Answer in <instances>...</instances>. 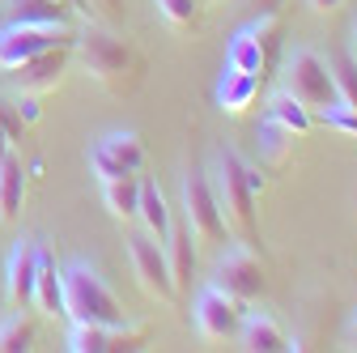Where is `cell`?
I'll use <instances>...</instances> for the list:
<instances>
[{"label":"cell","mask_w":357,"mask_h":353,"mask_svg":"<svg viewBox=\"0 0 357 353\" xmlns=\"http://www.w3.org/2000/svg\"><path fill=\"white\" fill-rule=\"evenodd\" d=\"M73 56L81 60V68L89 73V81H98L111 94H132L145 77V60L132 43L107 26L89 22L77 38H73Z\"/></svg>","instance_id":"cell-1"},{"label":"cell","mask_w":357,"mask_h":353,"mask_svg":"<svg viewBox=\"0 0 357 353\" xmlns=\"http://www.w3.org/2000/svg\"><path fill=\"white\" fill-rule=\"evenodd\" d=\"M306 5H310V13H336L344 0H306Z\"/></svg>","instance_id":"cell-30"},{"label":"cell","mask_w":357,"mask_h":353,"mask_svg":"<svg viewBox=\"0 0 357 353\" xmlns=\"http://www.w3.org/2000/svg\"><path fill=\"white\" fill-rule=\"evenodd\" d=\"M192 324L204 340H230L243 324V302L230 298L226 290H217L213 281L196 294V306H192Z\"/></svg>","instance_id":"cell-11"},{"label":"cell","mask_w":357,"mask_h":353,"mask_svg":"<svg viewBox=\"0 0 357 353\" xmlns=\"http://www.w3.org/2000/svg\"><path fill=\"white\" fill-rule=\"evenodd\" d=\"M208 183L221 209V222L226 230H234L243 243H255L259 226H255V192H264V174L255 166H247L230 145H221L208 170Z\"/></svg>","instance_id":"cell-2"},{"label":"cell","mask_w":357,"mask_h":353,"mask_svg":"<svg viewBox=\"0 0 357 353\" xmlns=\"http://www.w3.org/2000/svg\"><path fill=\"white\" fill-rule=\"evenodd\" d=\"M137 222L145 226L149 239L166 243V234H170V204H166V196H162V188H158L153 179L141 183V209H137Z\"/></svg>","instance_id":"cell-21"},{"label":"cell","mask_w":357,"mask_h":353,"mask_svg":"<svg viewBox=\"0 0 357 353\" xmlns=\"http://www.w3.org/2000/svg\"><path fill=\"white\" fill-rule=\"evenodd\" d=\"M22 200H26V170L9 153V158H0V217H5V222H17Z\"/></svg>","instance_id":"cell-22"},{"label":"cell","mask_w":357,"mask_h":353,"mask_svg":"<svg viewBox=\"0 0 357 353\" xmlns=\"http://www.w3.org/2000/svg\"><path fill=\"white\" fill-rule=\"evenodd\" d=\"M259 85H264V77H255V73H221V81H217V107L226 111V115H247V107L259 98Z\"/></svg>","instance_id":"cell-18"},{"label":"cell","mask_w":357,"mask_h":353,"mask_svg":"<svg viewBox=\"0 0 357 353\" xmlns=\"http://www.w3.org/2000/svg\"><path fill=\"white\" fill-rule=\"evenodd\" d=\"M141 170H145V141H141V132L115 128V132H102V137L89 145V174H94L98 183L123 179V174H141Z\"/></svg>","instance_id":"cell-5"},{"label":"cell","mask_w":357,"mask_h":353,"mask_svg":"<svg viewBox=\"0 0 357 353\" xmlns=\"http://www.w3.org/2000/svg\"><path fill=\"white\" fill-rule=\"evenodd\" d=\"M98 5H102L107 13H119V0H98Z\"/></svg>","instance_id":"cell-35"},{"label":"cell","mask_w":357,"mask_h":353,"mask_svg":"<svg viewBox=\"0 0 357 353\" xmlns=\"http://www.w3.org/2000/svg\"><path fill=\"white\" fill-rule=\"evenodd\" d=\"M30 306L43 311V315H52V320H64V281H60V269L47 255V247H38V273H34Z\"/></svg>","instance_id":"cell-16"},{"label":"cell","mask_w":357,"mask_h":353,"mask_svg":"<svg viewBox=\"0 0 357 353\" xmlns=\"http://www.w3.org/2000/svg\"><path fill=\"white\" fill-rule=\"evenodd\" d=\"M328 73H332V85H336V98H344L349 107H357V60L349 52H336L328 60Z\"/></svg>","instance_id":"cell-25"},{"label":"cell","mask_w":357,"mask_h":353,"mask_svg":"<svg viewBox=\"0 0 357 353\" xmlns=\"http://www.w3.org/2000/svg\"><path fill=\"white\" fill-rule=\"evenodd\" d=\"M64 281V320L73 324H128L123 315V302L115 298V290L102 281V273L94 269L89 260H68L60 269Z\"/></svg>","instance_id":"cell-3"},{"label":"cell","mask_w":357,"mask_h":353,"mask_svg":"<svg viewBox=\"0 0 357 353\" xmlns=\"http://www.w3.org/2000/svg\"><path fill=\"white\" fill-rule=\"evenodd\" d=\"M268 123H277V128H285L289 137H306L310 132V111L289 94V90H277L273 98H268V115H264Z\"/></svg>","instance_id":"cell-23"},{"label":"cell","mask_w":357,"mask_h":353,"mask_svg":"<svg viewBox=\"0 0 357 353\" xmlns=\"http://www.w3.org/2000/svg\"><path fill=\"white\" fill-rule=\"evenodd\" d=\"M349 332H353V336H357V315H353V324H349Z\"/></svg>","instance_id":"cell-36"},{"label":"cell","mask_w":357,"mask_h":353,"mask_svg":"<svg viewBox=\"0 0 357 353\" xmlns=\"http://www.w3.org/2000/svg\"><path fill=\"white\" fill-rule=\"evenodd\" d=\"M285 90L306 107V111H319L336 98V85H332V73H328V60L319 52H294L285 60Z\"/></svg>","instance_id":"cell-7"},{"label":"cell","mask_w":357,"mask_h":353,"mask_svg":"<svg viewBox=\"0 0 357 353\" xmlns=\"http://www.w3.org/2000/svg\"><path fill=\"white\" fill-rule=\"evenodd\" d=\"M153 9H158V17H162L166 26H174V30L192 26V22H196V13H200L196 0H153Z\"/></svg>","instance_id":"cell-27"},{"label":"cell","mask_w":357,"mask_h":353,"mask_svg":"<svg viewBox=\"0 0 357 353\" xmlns=\"http://www.w3.org/2000/svg\"><path fill=\"white\" fill-rule=\"evenodd\" d=\"M238 336H243V349H247V353H285V349H298V345L285 336V328H281L273 315H268V311L243 315Z\"/></svg>","instance_id":"cell-15"},{"label":"cell","mask_w":357,"mask_h":353,"mask_svg":"<svg viewBox=\"0 0 357 353\" xmlns=\"http://www.w3.org/2000/svg\"><path fill=\"white\" fill-rule=\"evenodd\" d=\"M38 239H17L9 260H5V294L17 302V311L22 306H30V294H34V273H38Z\"/></svg>","instance_id":"cell-14"},{"label":"cell","mask_w":357,"mask_h":353,"mask_svg":"<svg viewBox=\"0 0 357 353\" xmlns=\"http://www.w3.org/2000/svg\"><path fill=\"white\" fill-rule=\"evenodd\" d=\"M68 60H73V43H60V47H47V52L30 56L26 64L13 68V90L17 94H34V98L52 94L64 81V73H68Z\"/></svg>","instance_id":"cell-13"},{"label":"cell","mask_w":357,"mask_h":353,"mask_svg":"<svg viewBox=\"0 0 357 353\" xmlns=\"http://www.w3.org/2000/svg\"><path fill=\"white\" fill-rule=\"evenodd\" d=\"M77 9L64 0H9V22H34V26H73Z\"/></svg>","instance_id":"cell-19"},{"label":"cell","mask_w":357,"mask_h":353,"mask_svg":"<svg viewBox=\"0 0 357 353\" xmlns=\"http://www.w3.org/2000/svg\"><path fill=\"white\" fill-rule=\"evenodd\" d=\"M213 285L217 290H226L230 298L238 302H255L264 290H268V277H264V264L255 260L251 243H238L234 251H226L217 260V269H213Z\"/></svg>","instance_id":"cell-9"},{"label":"cell","mask_w":357,"mask_h":353,"mask_svg":"<svg viewBox=\"0 0 357 353\" xmlns=\"http://www.w3.org/2000/svg\"><path fill=\"white\" fill-rule=\"evenodd\" d=\"M73 26H34V22H9L0 30V68L13 73L17 64H26L30 56L60 47V43H73Z\"/></svg>","instance_id":"cell-8"},{"label":"cell","mask_w":357,"mask_h":353,"mask_svg":"<svg viewBox=\"0 0 357 353\" xmlns=\"http://www.w3.org/2000/svg\"><path fill=\"white\" fill-rule=\"evenodd\" d=\"M34 345V320L30 315H0V353H26Z\"/></svg>","instance_id":"cell-24"},{"label":"cell","mask_w":357,"mask_h":353,"mask_svg":"<svg viewBox=\"0 0 357 353\" xmlns=\"http://www.w3.org/2000/svg\"><path fill=\"white\" fill-rule=\"evenodd\" d=\"M64 5H73L77 13H85V9H89V0H64Z\"/></svg>","instance_id":"cell-33"},{"label":"cell","mask_w":357,"mask_h":353,"mask_svg":"<svg viewBox=\"0 0 357 353\" xmlns=\"http://www.w3.org/2000/svg\"><path fill=\"white\" fill-rule=\"evenodd\" d=\"M353 43H357V13H353Z\"/></svg>","instance_id":"cell-37"},{"label":"cell","mask_w":357,"mask_h":353,"mask_svg":"<svg viewBox=\"0 0 357 353\" xmlns=\"http://www.w3.org/2000/svg\"><path fill=\"white\" fill-rule=\"evenodd\" d=\"M13 153V137H9V128L0 123V158H9Z\"/></svg>","instance_id":"cell-32"},{"label":"cell","mask_w":357,"mask_h":353,"mask_svg":"<svg viewBox=\"0 0 357 353\" xmlns=\"http://www.w3.org/2000/svg\"><path fill=\"white\" fill-rule=\"evenodd\" d=\"M5 298L9 294H5V273H0V315H5Z\"/></svg>","instance_id":"cell-34"},{"label":"cell","mask_w":357,"mask_h":353,"mask_svg":"<svg viewBox=\"0 0 357 353\" xmlns=\"http://www.w3.org/2000/svg\"><path fill=\"white\" fill-rule=\"evenodd\" d=\"M149 340L145 324H73L64 349L68 353H115V349H141Z\"/></svg>","instance_id":"cell-12"},{"label":"cell","mask_w":357,"mask_h":353,"mask_svg":"<svg viewBox=\"0 0 357 353\" xmlns=\"http://www.w3.org/2000/svg\"><path fill=\"white\" fill-rule=\"evenodd\" d=\"M319 111H324V123H328V128L344 132V137H357V107H349L344 98H332V103L319 107Z\"/></svg>","instance_id":"cell-28"},{"label":"cell","mask_w":357,"mask_h":353,"mask_svg":"<svg viewBox=\"0 0 357 353\" xmlns=\"http://www.w3.org/2000/svg\"><path fill=\"white\" fill-rule=\"evenodd\" d=\"M183 217H188V230L200 243H221V239L230 234L226 222H221V209H217V196H213V183H208V170H200V166L183 170Z\"/></svg>","instance_id":"cell-6"},{"label":"cell","mask_w":357,"mask_h":353,"mask_svg":"<svg viewBox=\"0 0 357 353\" xmlns=\"http://www.w3.org/2000/svg\"><path fill=\"white\" fill-rule=\"evenodd\" d=\"M281 52V17L277 13H259L251 26H243L230 47H226V68L230 73H255V77H268Z\"/></svg>","instance_id":"cell-4"},{"label":"cell","mask_w":357,"mask_h":353,"mask_svg":"<svg viewBox=\"0 0 357 353\" xmlns=\"http://www.w3.org/2000/svg\"><path fill=\"white\" fill-rule=\"evenodd\" d=\"M289 145H294L289 132L264 119V128H259V149H264V158L273 162V166H281V162H285V153H289Z\"/></svg>","instance_id":"cell-26"},{"label":"cell","mask_w":357,"mask_h":353,"mask_svg":"<svg viewBox=\"0 0 357 353\" xmlns=\"http://www.w3.org/2000/svg\"><path fill=\"white\" fill-rule=\"evenodd\" d=\"M102 188V204L107 213L115 217V222H137V209H141V183H137V174H123V179H107L98 183Z\"/></svg>","instance_id":"cell-20"},{"label":"cell","mask_w":357,"mask_h":353,"mask_svg":"<svg viewBox=\"0 0 357 353\" xmlns=\"http://www.w3.org/2000/svg\"><path fill=\"white\" fill-rule=\"evenodd\" d=\"M128 260H132V273H137V285L158 298V302H174L178 290H174V277H170V264H166V251L158 239L149 234H132L128 239Z\"/></svg>","instance_id":"cell-10"},{"label":"cell","mask_w":357,"mask_h":353,"mask_svg":"<svg viewBox=\"0 0 357 353\" xmlns=\"http://www.w3.org/2000/svg\"><path fill=\"white\" fill-rule=\"evenodd\" d=\"M0 123L9 128V137H13V141L22 137V128H26V123H22V115H17V103H9V98H0Z\"/></svg>","instance_id":"cell-29"},{"label":"cell","mask_w":357,"mask_h":353,"mask_svg":"<svg viewBox=\"0 0 357 353\" xmlns=\"http://www.w3.org/2000/svg\"><path fill=\"white\" fill-rule=\"evenodd\" d=\"M247 5H255V13H277L281 0H247Z\"/></svg>","instance_id":"cell-31"},{"label":"cell","mask_w":357,"mask_h":353,"mask_svg":"<svg viewBox=\"0 0 357 353\" xmlns=\"http://www.w3.org/2000/svg\"><path fill=\"white\" fill-rule=\"evenodd\" d=\"M162 251H166V264H170L174 290H178V294L192 290V273H196V234H192L188 226H183V230H174V226H170Z\"/></svg>","instance_id":"cell-17"}]
</instances>
